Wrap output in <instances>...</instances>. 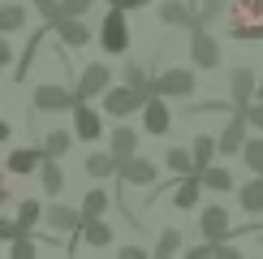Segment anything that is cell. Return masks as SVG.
I'll list each match as a JSON object with an SVG mask.
<instances>
[{"label":"cell","instance_id":"cell-16","mask_svg":"<svg viewBox=\"0 0 263 259\" xmlns=\"http://www.w3.org/2000/svg\"><path fill=\"white\" fill-rule=\"evenodd\" d=\"M199 194H203V181H199V173H181V181H177V194H173V208L190 212L194 203H199Z\"/></svg>","mask_w":263,"mask_h":259},{"label":"cell","instance_id":"cell-6","mask_svg":"<svg viewBox=\"0 0 263 259\" xmlns=\"http://www.w3.org/2000/svg\"><path fill=\"white\" fill-rule=\"evenodd\" d=\"M190 61L194 69H216L220 65V43L207 35V26H190Z\"/></svg>","mask_w":263,"mask_h":259},{"label":"cell","instance_id":"cell-23","mask_svg":"<svg viewBox=\"0 0 263 259\" xmlns=\"http://www.w3.org/2000/svg\"><path fill=\"white\" fill-rule=\"evenodd\" d=\"M199 181H203V190H233V173L216 169V164H203L199 169Z\"/></svg>","mask_w":263,"mask_h":259},{"label":"cell","instance_id":"cell-21","mask_svg":"<svg viewBox=\"0 0 263 259\" xmlns=\"http://www.w3.org/2000/svg\"><path fill=\"white\" fill-rule=\"evenodd\" d=\"M39 177H43V190H48L52 199L65 190V173H61V164H57L52 156H43V160H39Z\"/></svg>","mask_w":263,"mask_h":259},{"label":"cell","instance_id":"cell-44","mask_svg":"<svg viewBox=\"0 0 263 259\" xmlns=\"http://www.w3.org/2000/svg\"><path fill=\"white\" fill-rule=\"evenodd\" d=\"M0 203H9V186H5V177H0Z\"/></svg>","mask_w":263,"mask_h":259},{"label":"cell","instance_id":"cell-30","mask_svg":"<svg viewBox=\"0 0 263 259\" xmlns=\"http://www.w3.org/2000/svg\"><path fill=\"white\" fill-rule=\"evenodd\" d=\"M224 5H229V0H203V9H199V17H194V26H212V22H220V17H224Z\"/></svg>","mask_w":263,"mask_h":259},{"label":"cell","instance_id":"cell-10","mask_svg":"<svg viewBox=\"0 0 263 259\" xmlns=\"http://www.w3.org/2000/svg\"><path fill=\"white\" fill-rule=\"evenodd\" d=\"M100 134H104L100 113L91 108V100H78V104H73V138H82V143H95Z\"/></svg>","mask_w":263,"mask_h":259},{"label":"cell","instance_id":"cell-41","mask_svg":"<svg viewBox=\"0 0 263 259\" xmlns=\"http://www.w3.org/2000/svg\"><path fill=\"white\" fill-rule=\"evenodd\" d=\"M142 255H147L142 246H125V251H121V259H142Z\"/></svg>","mask_w":263,"mask_h":259},{"label":"cell","instance_id":"cell-12","mask_svg":"<svg viewBox=\"0 0 263 259\" xmlns=\"http://www.w3.org/2000/svg\"><path fill=\"white\" fill-rule=\"evenodd\" d=\"M255 91H259V73L255 69H233L229 73V100H233V108H246L250 100H255Z\"/></svg>","mask_w":263,"mask_h":259},{"label":"cell","instance_id":"cell-26","mask_svg":"<svg viewBox=\"0 0 263 259\" xmlns=\"http://www.w3.org/2000/svg\"><path fill=\"white\" fill-rule=\"evenodd\" d=\"M86 173H91V177H112V173H117L112 151H95V156H86Z\"/></svg>","mask_w":263,"mask_h":259},{"label":"cell","instance_id":"cell-25","mask_svg":"<svg viewBox=\"0 0 263 259\" xmlns=\"http://www.w3.org/2000/svg\"><path fill=\"white\" fill-rule=\"evenodd\" d=\"M26 26V9L22 5H0V35H13Z\"/></svg>","mask_w":263,"mask_h":259},{"label":"cell","instance_id":"cell-38","mask_svg":"<svg viewBox=\"0 0 263 259\" xmlns=\"http://www.w3.org/2000/svg\"><path fill=\"white\" fill-rule=\"evenodd\" d=\"M35 9L43 13V22H48V26H52L57 17H61V0H35Z\"/></svg>","mask_w":263,"mask_h":259},{"label":"cell","instance_id":"cell-5","mask_svg":"<svg viewBox=\"0 0 263 259\" xmlns=\"http://www.w3.org/2000/svg\"><path fill=\"white\" fill-rule=\"evenodd\" d=\"M30 104H35V113H65V108H73L78 100H73V91L61 86V82H35Z\"/></svg>","mask_w":263,"mask_h":259},{"label":"cell","instance_id":"cell-9","mask_svg":"<svg viewBox=\"0 0 263 259\" xmlns=\"http://www.w3.org/2000/svg\"><path fill=\"white\" fill-rule=\"evenodd\" d=\"M199 229L207 242H224L229 233H233V220H229V208H220V203H212V208L199 212Z\"/></svg>","mask_w":263,"mask_h":259},{"label":"cell","instance_id":"cell-32","mask_svg":"<svg viewBox=\"0 0 263 259\" xmlns=\"http://www.w3.org/2000/svg\"><path fill=\"white\" fill-rule=\"evenodd\" d=\"M181 246H185V242H181V233H177V229H164V233H160V242H156V255H160V259H168V255H177Z\"/></svg>","mask_w":263,"mask_h":259},{"label":"cell","instance_id":"cell-11","mask_svg":"<svg viewBox=\"0 0 263 259\" xmlns=\"http://www.w3.org/2000/svg\"><path fill=\"white\" fill-rule=\"evenodd\" d=\"M52 30H57V39L65 48H86V43H91V26H86L82 17H73V13H61L52 22Z\"/></svg>","mask_w":263,"mask_h":259},{"label":"cell","instance_id":"cell-19","mask_svg":"<svg viewBox=\"0 0 263 259\" xmlns=\"http://www.w3.org/2000/svg\"><path fill=\"white\" fill-rule=\"evenodd\" d=\"M39 160H43V147H17L13 156L5 160V169H9V173H17V177H26V173H35V169H39Z\"/></svg>","mask_w":263,"mask_h":259},{"label":"cell","instance_id":"cell-34","mask_svg":"<svg viewBox=\"0 0 263 259\" xmlns=\"http://www.w3.org/2000/svg\"><path fill=\"white\" fill-rule=\"evenodd\" d=\"M104 212H108V194H104V190H86L82 216H104Z\"/></svg>","mask_w":263,"mask_h":259},{"label":"cell","instance_id":"cell-18","mask_svg":"<svg viewBox=\"0 0 263 259\" xmlns=\"http://www.w3.org/2000/svg\"><path fill=\"white\" fill-rule=\"evenodd\" d=\"M108 151H112V160L121 164V160H129V156L138 151V134H134L129 125H117V130H112V138H108Z\"/></svg>","mask_w":263,"mask_h":259},{"label":"cell","instance_id":"cell-36","mask_svg":"<svg viewBox=\"0 0 263 259\" xmlns=\"http://www.w3.org/2000/svg\"><path fill=\"white\" fill-rule=\"evenodd\" d=\"M95 0H61V13H73V17H86Z\"/></svg>","mask_w":263,"mask_h":259},{"label":"cell","instance_id":"cell-20","mask_svg":"<svg viewBox=\"0 0 263 259\" xmlns=\"http://www.w3.org/2000/svg\"><path fill=\"white\" fill-rule=\"evenodd\" d=\"M78 229H82V242L86 246H108V242H112V225H104L100 216H82Z\"/></svg>","mask_w":263,"mask_h":259},{"label":"cell","instance_id":"cell-15","mask_svg":"<svg viewBox=\"0 0 263 259\" xmlns=\"http://www.w3.org/2000/svg\"><path fill=\"white\" fill-rule=\"evenodd\" d=\"M242 138H246V117L233 113V117H229V125L220 130V138H216V151H220V156H233V151L242 147Z\"/></svg>","mask_w":263,"mask_h":259},{"label":"cell","instance_id":"cell-13","mask_svg":"<svg viewBox=\"0 0 263 259\" xmlns=\"http://www.w3.org/2000/svg\"><path fill=\"white\" fill-rule=\"evenodd\" d=\"M117 173H121V181H129V186H151L156 181V164H151L147 156H129L117 164Z\"/></svg>","mask_w":263,"mask_h":259},{"label":"cell","instance_id":"cell-45","mask_svg":"<svg viewBox=\"0 0 263 259\" xmlns=\"http://www.w3.org/2000/svg\"><path fill=\"white\" fill-rule=\"evenodd\" d=\"M108 5H117V0H108Z\"/></svg>","mask_w":263,"mask_h":259},{"label":"cell","instance_id":"cell-39","mask_svg":"<svg viewBox=\"0 0 263 259\" xmlns=\"http://www.w3.org/2000/svg\"><path fill=\"white\" fill-rule=\"evenodd\" d=\"M17 233H30V229H22L17 220H9V216H0V237L9 242V237H17Z\"/></svg>","mask_w":263,"mask_h":259},{"label":"cell","instance_id":"cell-24","mask_svg":"<svg viewBox=\"0 0 263 259\" xmlns=\"http://www.w3.org/2000/svg\"><path fill=\"white\" fill-rule=\"evenodd\" d=\"M69 147H73V134H69V130H48V134H43V156L61 160Z\"/></svg>","mask_w":263,"mask_h":259},{"label":"cell","instance_id":"cell-33","mask_svg":"<svg viewBox=\"0 0 263 259\" xmlns=\"http://www.w3.org/2000/svg\"><path fill=\"white\" fill-rule=\"evenodd\" d=\"M39 212H43V208H39L35 199H22V203H17V225H22V229H35V225H39Z\"/></svg>","mask_w":263,"mask_h":259},{"label":"cell","instance_id":"cell-3","mask_svg":"<svg viewBox=\"0 0 263 259\" xmlns=\"http://www.w3.org/2000/svg\"><path fill=\"white\" fill-rule=\"evenodd\" d=\"M147 95H173V100L194 95V69H164L156 78H147Z\"/></svg>","mask_w":263,"mask_h":259},{"label":"cell","instance_id":"cell-28","mask_svg":"<svg viewBox=\"0 0 263 259\" xmlns=\"http://www.w3.org/2000/svg\"><path fill=\"white\" fill-rule=\"evenodd\" d=\"M164 164H168L173 173H194V156H190V147H168V156H164Z\"/></svg>","mask_w":263,"mask_h":259},{"label":"cell","instance_id":"cell-37","mask_svg":"<svg viewBox=\"0 0 263 259\" xmlns=\"http://www.w3.org/2000/svg\"><path fill=\"white\" fill-rule=\"evenodd\" d=\"M237 113L246 117V125H255L259 134H263V104H246V108H237Z\"/></svg>","mask_w":263,"mask_h":259},{"label":"cell","instance_id":"cell-2","mask_svg":"<svg viewBox=\"0 0 263 259\" xmlns=\"http://www.w3.org/2000/svg\"><path fill=\"white\" fill-rule=\"evenodd\" d=\"M100 48L108 52V57H125V52H129V22H125V9L121 5L108 9L104 26H100Z\"/></svg>","mask_w":263,"mask_h":259},{"label":"cell","instance_id":"cell-27","mask_svg":"<svg viewBox=\"0 0 263 259\" xmlns=\"http://www.w3.org/2000/svg\"><path fill=\"white\" fill-rule=\"evenodd\" d=\"M190 156H194V173H199L203 164H212V156H216V138H212V134H199V138H194V147H190Z\"/></svg>","mask_w":263,"mask_h":259},{"label":"cell","instance_id":"cell-35","mask_svg":"<svg viewBox=\"0 0 263 259\" xmlns=\"http://www.w3.org/2000/svg\"><path fill=\"white\" fill-rule=\"evenodd\" d=\"M121 82H125V86H142V91H147V69H142V65H129V61H125Z\"/></svg>","mask_w":263,"mask_h":259},{"label":"cell","instance_id":"cell-14","mask_svg":"<svg viewBox=\"0 0 263 259\" xmlns=\"http://www.w3.org/2000/svg\"><path fill=\"white\" fill-rule=\"evenodd\" d=\"M39 216L48 220V229H52V233H73V229L82 225V212H78V208H65V203H52V208H48V212H39Z\"/></svg>","mask_w":263,"mask_h":259},{"label":"cell","instance_id":"cell-1","mask_svg":"<svg viewBox=\"0 0 263 259\" xmlns=\"http://www.w3.org/2000/svg\"><path fill=\"white\" fill-rule=\"evenodd\" d=\"M224 13L233 39H263V0H229Z\"/></svg>","mask_w":263,"mask_h":259},{"label":"cell","instance_id":"cell-17","mask_svg":"<svg viewBox=\"0 0 263 259\" xmlns=\"http://www.w3.org/2000/svg\"><path fill=\"white\" fill-rule=\"evenodd\" d=\"M160 22L164 26H194V9L185 5V0H160Z\"/></svg>","mask_w":263,"mask_h":259},{"label":"cell","instance_id":"cell-8","mask_svg":"<svg viewBox=\"0 0 263 259\" xmlns=\"http://www.w3.org/2000/svg\"><path fill=\"white\" fill-rule=\"evenodd\" d=\"M142 130L156 134V138L173 130V113H168V104H164V95H147V100H142Z\"/></svg>","mask_w":263,"mask_h":259},{"label":"cell","instance_id":"cell-22","mask_svg":"<svg viewBox=\"0 0 263 259\" xmlns=\"http://www.w3.org/2000/svg\"><path fill=\"white\" fill-rule=\"evenodd\" d=\"M237 203H242L250 216H259V212H263V173H259L255 181H246V186L237 190Z\"/></svg>","mask_w":263,"mask_h":259},{"label":"cell","instance_id":"cell-4","mask_svg":"<svg viewBox=\"0 0 263 259\" xmlns=\"http://www.w3.org/2000/svg\"><path fill=\"white\" fill-rule=\"evenodd\" d=\"M142 100H147L142 86H125V82H121V86H112V82L104 86V113H108V117H129V113H138Z\"/></svg>","mask_w":263,"mask_h":259},{"label":"cell","instance_id":"cell-31","mask_svg":"<svg viewBox=\"0 0 263 259\" xmlns=\"http://www.w3.org/2000/svg\"><path fill=\"white\" fill-rule=\"evenodd\" d=\"M35 251H39V242H35L30 233H17V237H9V255H13V259H30Z\"/></svg>","mask_w":263,"mask_h":259},{"label":"cell","instance_id":"cell-7","mask_svg":"<svg viewBox=\"0 0 263 259\" xmlns=\"http://www.w3.org/2000/svg\"><path fill=\"white\" fill-rule=\"evenodd\" d=\"M108 82H112V69H108L104 61L86 65V69L78 73V82H73V100H95V95H104Z\"/></svg>","mask_w":263,"mask_h":259},{"label":"cell","instance_id":"cell-42","mask_svg":"<svg viewBox=\"0 0 263 259\" xmlns=\"http://www.w3.org/2000/svg\"><path fill=\"white\" fill-rule=\"evenodd\" d=\"M117 5H121V9H147L151 0H117Z\"/></svg>","mask_w":263,"mask_h":259},{"label":"cell","instance_id":"cell-29","mask_svg":"<svg viewBox=\"0 0 263 259\" xmlns=\"http://www.w3.org/2000/svg\"><path fill=\"white\" fill-rule=\"evenodd\" d=\"M237 151H242V160L255 173H263V134L259 138H242V147H237Z\"/></svg>","mask_w":263,"mask_h":259},{"label":"cell","instance_id":"cell-43","mask_svg":"<svg viewBox=\"0 0 263 259\" xmlns=\"http://www.w3.org/2000/svg\"><path fill=\"white\" fill-rule=\"evenodd\" d=\"M0 143H9V121H0Z\"/></svg>","mask_w":263,"mask_h":259},{"label":"cell","instance_id":"cell-40","mask_svg":"<svg viewBox=\"0 0 263 259\" xmlns=\"http://www.w3.org/2000/svg\"><path fill=\"white\" fill-rule=\"evenodd\" d=\"M9 61H13V48H9V43H5V35H0V69H5Z\"/></svg>","mask_w":263,"mask_h":259}]
</instances>
